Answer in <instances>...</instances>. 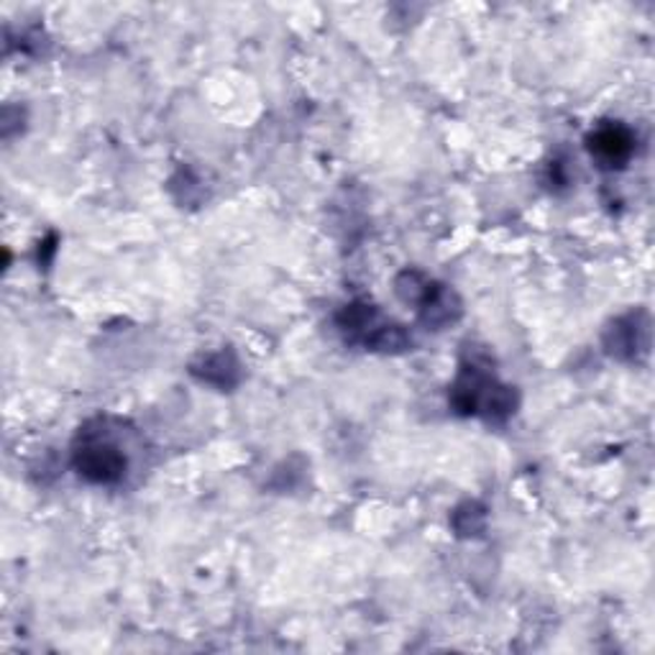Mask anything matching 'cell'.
Listing matches in <instances>:
<instances>
[{
  "mask_svg": "<svg viewBox=\"0 0 655 655\" xmlns=\"http://www.w3.org/2000/svg\"><path fill=\"white\" fill-rule=\"evenodd\" d=\"M203 382L218 384V387H233L235 379H239V364L233 361L231 354L220 352L205 356L203 371H195Z\"/></svg>",
  "mask_w": 655,
  "mask_h": 655,
  "instance_id": "obj_4",
  "label": "cell"
},
{
  "mask_svg": "<svg viewBox=\"0 0 655 655\" xmlns=\"http://www.w3.org/2000/svg\"><path fill=\"white\" fill-rule=\"evenodd\" d=\"M607 346L609 352L620 359H635V354L647 346V328L637 325V318L630 315L624 320H617L612 331L607 336Z\"/></svg>",
  "mask_w": 655,
  "mask_h": 655,
  "instance_id": "obj_3",
  "label": "cell"
},
{
  "mask_svg": "<svg viewBox=\"0 0 655 655\" xmlns=\"http://www.w3.org/2000/svg\"><path fill=\"white\" fill-rule=\"evenodd\" d=\"M72 463L78 474L90 484H116L126 476L128 456L103 430V423H97V428L88 425L85 430H80L72 451Z\"/></svg>",
  "mask_w": 655,
  "mask_h": 655,
  "instance_id": "obj_1",
  "label": "cell"
},
{
  "mask_svg": "<svg viewBox=\"0 0 655 655\" xmlns=\"http://www.w3.org/2000/svg\"><path fill=\"white\" fill-rule=\"evenodd\" d=\"M586 149L601 170H622L635 151V136L622 124H601L586 136Z\"/></svg>",
  "mask_w": 655,
  "mask_h": 655,
  "instance_id": "obj_2",
  "label": "cell"
}]
</instances>
